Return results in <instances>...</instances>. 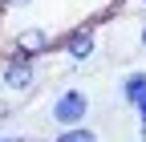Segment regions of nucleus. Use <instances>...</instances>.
<instances>
[{"instance_id":"1","label":"nucleus","mask_w":146,"mask_h":142,"mask_svg":"<svg viewBox=\"0 0 146 142\" xmlns=\"http://www.w3.org/2000/svg\"><path fill=\"white\" fill-rule=\"evenodd\" d=\"M89 114H94V98H89L81 85H61L49 102V122L57 130H73V126H89Z\"/></svg>"},{"instance_id":"2","label":"nucleus","mask_w":146,"mask_h":142,"mask_svg":"<svg viewBox=\"0 0 146 142\" xmlns=\"http://www.w3.org/2000/svg\"><path fill=\"white\" fill-rule=\"evenodd\" d=\"M36 81H41V69H36V61L21 57V53H4L0 57V90L12 94V98H25L36 90Z\"/></svg>"},{"instance_id":"3","label":"nucleus","mask_w":146,"mask_h":142,"mask_svg":"<svg viewBox=\"0 0 146 142\" xmlns=\"http://www.w3.org/2000/svg\"><path fill=\"white\" fill-rule=\"evenodd\" d=\"M57 53L69 65H85L98 53V25L85 21V25H73L69 33H61V37H57Z\"/></svg>"},{"instance_id":"4","label":"nucleus","mask_w":146,"mask_h":142,"mask_svg":"<svg viewBox=\"0 0 146 142\" xmlns=\"http://www.w3.org/2000/svg\"><path fill=\"white\" fill-rule=\"evenodd\" d=\"M8 49L21 53V57H29V61H41V57H49V53L57 49V37H53L45 25H29V29H16L12 33V45Z\"/></svg>"},{"instance_id":"5","label":"nucleus","mask_w":146,"mask_h":142,"mask_svg":"<svg viewBox=\"0 0 146 142\" xmlns=\"http://www.w3.org/2000/svg\"><path fill=\"white\" fill-rule=\"evenodd\" d=\"M118 98H122V102L134 110V106L146 98V69H130V73L118 81Z\"/></svg>"},{"instance_id":"6","label":"nucleus","mask_w":146,"mask_h":142,"mask_svg":"<svg viewBox=\"0 0 146 142\" xmlns=\"http://www.w3.org/2000/svg\"><path fill=\"white\" fill-rule=\"evenodd\" d=\"M49 142H102V134L94 126H73V130H57Z\"/></svg>"},{"instance_id":"7","label":"nucleus","mask_w":146,"mask_h":142,"mask_svg":"<svg viewBox=\"0 0 146 142\" xmlns=\"http://www.w3.org/2000/svg\"><path fill=\"white\" fill-rule=\"evenodd\" d=\"M134 122H138V130L146 134V98H142V102L134 106Z\"/></svg>"},{"instance_id":"8","label":"nucleus","mask_w":146,"mask_h":142,"mask_svg":"<svg viewBox=\"0 0 146 142\" xmlns=\"http://www.w3.org/2000/svg\"><path fill=\"white\" fill-rule=\"evenodd\" d=\"M25 4H33V0H0V12H8V8H25Z\"/></svg>"},{"instance_id":"9","label":"nucleus","mask_w":146,"mask_h":142,"mask_svg":"<svg viewBox=\"0 0 146 142\" xmlns=\"http://www.w3.org/2000/svg\"><path fill=\"white\" fill-rule=\"evenodd\" d=\"M138 49H142V53H146V21H142V25H138Z\"/></svg>"},{"instance_id":"10","label":"nucleus","mask_w":146,"mask_h":142,"mask_svg":"<svg viewBox=\"0 0 146 142\" xmlns=\"http://www.w3.org/2000/svg\"><path fill=\"white\" fill-rule=\"evenodd\" d=\"M0 142H25V134H0Z\"/></svg>"},{"instance_id":"11","label":"nucleus","mask_w":146,"mask_h":142,"mask_svg":"<svg viewBox=\"0 0 146 142\" xmlns=\"http://www.w3.org/2000/svg\"><path fill=\"white\" fill-rule=\"evenodd\" d=\"M118 4H142V8H146V0H118Z\"/></svg>"},{"instance_id":"12","label":"nucleus","mask_w":146,"mask_h":142,"mask_svg":"<svg viewBox=\"0 0 146 142\" xmlns=\"http://www.w3.org/2000/svg\"><path fill=\"white\" fill-rule=\"evenodd\" d=\"M25 142H49V138H25Z\"/></svg>"},{"instance_id":"13","label":"nucleus","mask_w":146,"mask_h":142,"mask_svg":"<svg viewBox=\"0 0 146 142\" xmlns=\"http://www.w3.org/2000/svg\"><path fill=\"white\" fill-rule=\"evenodd\" d=\"M138 142H146V134H142V138H138Z\"/></svg>"}]
</instances>
